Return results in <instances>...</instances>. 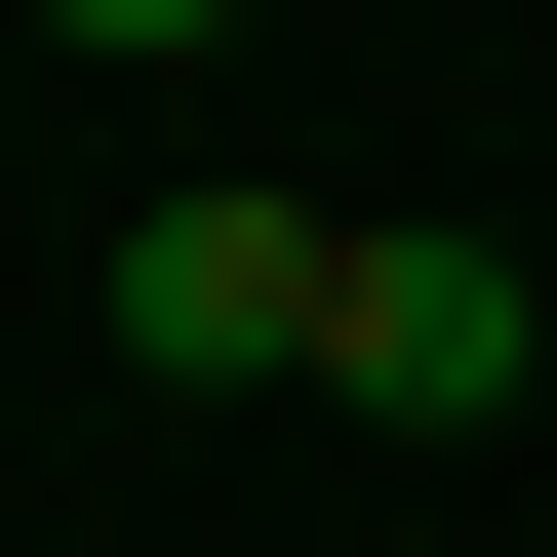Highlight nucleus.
<instances>
[{"label": "nucleus", "mask_w": 557, "mask_h": 557, "mask_svg": "<svg viewBox=\"0 0 557 557\" xmlns=\"http://www.w3.org/2000/svg\"><path fill=\"white\" fill-rule=\"evenodd\" d=\"M319 319H359V199H160L120 239V359L160 398H319Z\"/></svg>", "instance_id": "f257e3e1"}, {"label": "nucleus", "mask_w": 557, "mask_h": 557, "mask_svg": "<svg viewBox=\"0 0 557 557\" xmlns=\"http://www.w3.org/2000/svg\"><path fill=\"white\" fill-rule=\"evenodd\" d=\"M319 398H359V438H518V398H557V278H518V239H359Z\"/></svg>", "instance_id": "f03ea898"}, {"label": "nucleus", "mask_w": 557, "mask_h": 557, "mask_svg": "<svg viewBox=\"0 0 557 557\" xmlns=\"http://www.w3.org/2000/svg\"><path fill=\"white\" fill-rule=\"evenodd\" d=\"M40 40H120V81H160V40H239V0H40Z\"/></svg>", "instance_id": "7ed1b4c3"}]
</instances>
